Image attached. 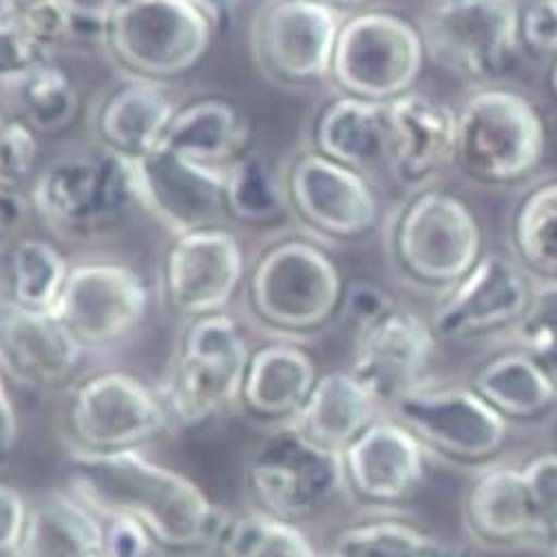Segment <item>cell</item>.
<instances>
[{"instance_id": "obj_9", "label": "cell", "mask_w": 557, "mask_h": 557, "mask_svg": "<svg viewBox=\"0 0 557 557\" xmlns=\"http://www.w3.org/2000/svg\"><path fill=\"white\" fill-rule=\"evenodd\" d=\"M255 511L299 524L345 494L341 451L308 438L295 423L268 428L246 460Z\"/></svg>"}, {"instance_id": "obj_20", "label": "cell", "mask_w": 557, "mask_h": 557, "mask_svg": "<svg viewBox=\"0 0 557 557\" xmlns=\"http://www.w3.org/2000/svg\"><path fill=\"white\" fill-rule=\"evenodd\" d=\"M85 345L53 312L0 308V374L27 392H55L74 385L85 361Z\"/></svg>"}, {"instance_id": "obj_26", "label": "cell", "mask_w": 557, "mask_h": 557, "mask_svg": "<svg viewBox=\"0 0 557 557\" xmlns=\"http://www.w3.org/2000/svg\"><path fill=\"white\" fill-rule=\"evenodd\" d=\"M107 548V520L72 492L29 500L18 557H98Z\"/></svg>"}, {"instance_id": "obj_39", "label": "cell", "mask_w": 557, "mask_h": 557, "mask_svg": "<svg viewBox=\"0 0 557 557\" xmlns=\"http://www.w3.org/2000/svg\"><path fill=\"white\" fill-rule=\"evenodd\" d=\"M47 58H51L49 51L0 16V85L14 87Z\"/></svg>"}, {"instance_id": "obj_18", "label": "cell", "mask_w": 557, "mask_h": 557, "mask_svg": "<svg viewBox=\"0 0 557 557\" xmlns=\"http://www.w3.org/2000/svg\"><path fill=\"white\" fill-rule=\"evenodd\" d=\"M139 206L173 237L226 226L224 169L206 166L169 149L135 160Z\"/></svg>"}, {"instance_id": "obj_28", "label": "cell", "mask_w": 557, "mask_h": 557, "mask_svg": "<svg viewBox=\"0 0 557 557\" xmlns=\"http://www.w3.org/2000/svg\"><path fill=\"white\" fill-rule=\"evenodd\" d=\"M381 405L350 370L330 372L319 376L295 425L314 443L343 454L381 418Z\"/></svg>"}, {"instance_id": "obj_30", "label": "cell", "mask_w": 557, "mask_h": 557, "mask_svg": "<svg viewBox=\"0 0 557 557\" xmlns=\"http://www.w3.org/2000/svg\"><path fill=\"white\" fill-rule=\"evenodd\" d=\"M107 8L81 0H0V16L53 53L64 45L104 47Z\"/></svg>"}, {"instance_id": "obj_47", "label": "cell", "mask_w": 557, "mask_h": 557, "mask_svg": "<svg viewBox=\"0 0 557 557\" xmlns=\"http://www.w3.org/2000/svg\"><path fill=\"white\" fill-rule=\"evenodd\" d=\"M524 350L537 359V363L544 368V372L548 374L550 383L557 389V341H544L533 347H524Z\"/></svg>"}, {"instance_id": "obj_27", "label": "cell", "mask_w": 557, "mask_h": 557, "mask_svg": "<svg viewBox=\"0 0 557 557\" xmlns=\"http://www.w3.org/2000/svg\"><path fill=\"white\" fill-rule=\"evenodd\" d=\"M162 149L193 162L226 169L248 151V122L226 98H199L177 109Z\"/></svg>"}, {"instance_id": "obj_22", "label": "cell", "mask_w": 557, "mask_h": 557, "mask_svg": "<svg viewBox=\"0 0 557 557\" xmlns=\"http://www.w3.org/2000/svg\"><path fill=\"white\" fill-rule=\"evenodd\" d=\"M458 111L443 100L409 91L387 102L385 166L411 190L432 186L456 160Z\"/></svg>"}, {"instance_id": "obj_25", "label": "cell", "mask_w": 557, "mask_h": 557, "mask_svg": "<svg viewBox=\"0 0 557 557\" xmlns=\"http://www.w3.org/2000/svg\"><path fill=\"white\" fill-rule=\"evenodd\" d=\"M312 149L368 175L385 164L387 104L343 94L334 96L314 117Z\"/></svg>"}, {"instance_id": "obj_15", "label": "cell", "mask_w": 557, "mask_h": 557, "mask_svg": "<svg viewBox=\"0 0 557 557\" xmlns=\"http://www.w3.org/2000/svg\"><path fill=\"white\" fill-rule=\"evenodd\" d=\"M286 188L290 213L321 242H361L379 228L381 203L368 175L312 147L293 158Z\"/></svg>"}, {"instance_id": "obj_8", "label": "cell", "mask_w": 557, "mask_h": 557, "mask_svg": "<svg viewBox=\"0 0 557 557\" xmlns=\"http://www.w3.org/2000/svg\"><path fill=\"white\" fill-rule=\"evenodd\" d=\"M421 34L428 58L478 89L505 83L527 49L518 0H436Z\"/></svg>"}, {"instance_id": "obj_29", "label": "cell", "mask_w": 557, "mask_h": 557, "mask_svg": "<svg viewBox=\"0 0 557 557\" xmlns=\"http://www.w3.org/2000/svg\"><path fill=\"white\" fill-rule=\"evenodd\" d=\"M469 385L507 421H537L557 407L555 385L520 345L480 363Z\"/></svg>"}, {"instance_id": "obj_21", "label": "cell", "mask_w": 557, "mask_h": 557, "mask_svg": "<svg viewBox=\"0 0 557 557\" xmlns=\"http://www.w3.org/2000/svg\"><path fill=\"white\" fill-rule=\"evenodd\" d=\"M425 447L392 416H381L347 447L343 458L345 494L368 507L409 500L425 478Z\"/></svg>"}, {"instance_id": "obj_14", "label": "cell", "mask_w": 557, "mask_h": 557, "mask_svg": "<svg viewBox=\"0 0 557 557\" xmlns=\"http://www.w3.org/2000/svg\"><path fill=\"white\" fill-rule=\"evenodd\" d=\"M149 304V286L135 268L120 261H83L69 268L51 312L89 352L131 338L145 323Z\"/></svg>"}, {"instance_id": "obj_7", "label": "cell", "mask_w": 557, "mask_h": 557, "mask_svg": "<svg viewBox=\"0 0 557 557\" xmlns=\"http://www.w3.org/2000/svg\"><path fill=\"white\" fill-rule=\"evenodd\" d=\"M252 350L228 314L186 321L175 361L158 387L173 428H199L237 407Z\"/></svg>"}, {"instance_id": "obj_23", "label": "cell", "mask_w": 557, "mask_h": 557, "mask_svg": "<svg viewBox=\"0 0 557 557\" xmlns=\"http://www.w3.org/2000/svg\"><path fill=\"white\" fill-rule=\"evenodd\" d=\"M319 376L310 355L293 341L257 347L246 368L237 409L265 430L295 423Z\"/></svg>"}, {"instance_id": "obj_31", "label": "cell", "mask_w": 557, "mask_h": 557, "mask_svg": "<svg viewBox=\"0 0 557 557\" xmlns=\"http://www.w3.org/2000/svg\"><path fill=\"white\" fill-rule=\"evenodd\" d=\"M64 255L45 237L14 239L8 250L5 301L23 310L51 312L69 276Z\"/></svg>"}, {"instance_id": "obj_34", "label": "cell", "mask_w": 557, "mask_h": 557, "mask_svg": "<svg viewBox=\"0 0 557 557\" xmlns=\"http://www.w3.org/2000/svg\"><path fill=\"white\" fill-rule=\"evenodd\" d=\"M224 177L231 218L248 224H263L290 211L286 171L276 169L263 153L246 151L224 169Z\"/></svg>"}, {"instance_id": "obj_13", "label": "cell", "mask_w": 557, "mask_h": 557, "mask_svg": "<svg viewBox=\"0 0 557 557\" xmlns=\"http://www.w3.org/2000/svg\"><path fill=\"white\" fill-rule=\"evenodd\" d=\"M345 16L317 0H268L252 23V55L274 85L306 89L330 81Z\"/></svg>"}, {"instance_id": "obj_4", "label": "cell", "mask_w": 557, "mask_h": 557, "mask_svg": "<svg viewBox=\"0 0 557 557\" xmlns=\"http://www.w3.org/2000/svg\"><path fill=\"white\" fill-rule=\"evenodd\" d=\"M458 111L456 160L475 184L509 188L529 182L546 156L542 111L520 91L494 85L475 89Z\"/></svg>"}, {"instance_id": "obj_38", "label": "cell", "mask_w": 557, "mask_h": 557, "mask_svg": "<svg viewBox=\"0 0 557 557\" xmlns=\"http://www.w3.org/2000/svg\"><path fill=\"white\" fill-rule=\"evenodd\" d=\"M40 162V133L18 113H0V186L25 190L34 184Z\"/></svg>"}, {"instance_id": "obj_17", "label": "cell", "mask_w": 557, "mask_h": 557, "mask_svg": "<svg viewBox=\"0 0 557 557\" xmlns=\"http://www.w3.org/2000/svg\"><path fill=\"white\" fill-rule=\"evenodd\" d=\"M248 263L239 237L213 226L173 237L164 257V297L184 321L220 314L246 286Z\"/></svg>"}, {"instance_id": "obj_40", "label": "cell", "mask_w": 557, "mask_h": 557, "mask_svg": "<svg viewBox=\"0 0 557 557\" xmlns=\"http://www.w3.org/2000/svg\"><path fill=\"white\" fill-rule=\"evenodd\" d=\"M513 332L520 347L557 341V282H540L533 286L531 306Z\"/></svg>"}, {"instance_id": "obj_50", "label": "cell", "mask_w": 557, "mask_h": 557, "mask_svg": "<svg viewBox=\"0 0 557 557\" xmlns=\"http://www.w3.org/2000/svg\"><path fill=\"white\" fill-rule=\"evenodd\" d=\"M3 304H5V288L0 286V308H3Z\"/></svg>"}, {"instance_id": "obj_1", "label": "cell", "mask_w": 557, "mask_h": 557, "mask_svg": "<svg viewBox=\"0 0 557 557\" xmlns=\"http://www.w3.org/2000/svg\"><path fill=\"white\" fill-rule=\"evenodd\" d=\"M69 492L102 520L135 524L158 557H213L231 513L197 482L143 451L69 454Z\"/></svg>"}, {"instance_id": "obj_46", "label": "cell", "mask_w": 557, "mask_h": 557, "mask_svg": "<svg viewBox=\"0 0 557 557\" xmlns=\"http://www.w3.org/2000/svg\"><path fill=\"white\" fill-rule=\"evenodd\" d=\"M193 3L211 18V23L215 25V29H222V27H228L237 12L242 10L244 0H193Z\"/></svg>"}, {"instance_id": "obj_3", "label": "cell", "mask_w": 557, "mask_h": 557, "mask_svg": "<svg viewBox=\"0 0 557 557\" xmlns=\"http://www.w3.org/2000/svg\"><path fill=\"white\" fill-rule=\"evenodd\" d=\"M29 201L58 237H102L139 206L135 160L100 145L94 151L55 158L38 171Z\"/></svg>"}, {"instance_id": "obj_24", "label": "cell", "mask_w": 557, "mask_h": 557, "mask_svg": "<svg viewBox=\"0 0 557 557\" xmlns=\"http://www.w3.org/2000/svg\"><path fill=\"white\" fill-rule=\"evenodd\" d=\"M177 109L166 85L126 76L96 109L98 145L131 160L145 158L162 147Z\"/></svg>"}, {"instance_id": "obj_11", "label": "cell", "mask_w": 557, "mask_h": 557, "mask_svg": "<svg viewBox=\"0 0 557 557\" xmlns=\"http://www.w3.org/2000/svg\"><path fill=\"white\" fill-rule=\"evenodd\" d=\"M64 421L72 451L94 456L139 451L173 430L160 389L117 370L78 381L69 396Z\"/></svg>"}, {"instance_id": "obj_37", "label": "cell", "mask_w": 557, "mask_h": 557, "mask_svg": "<svg viewBox=\"0 0 557 557\" xmlns=\"http://www.w3.org/2000/svg\"><path fill=\"white\" fill-rule=\"evenodd\" d=\"M518 507L527 544L557 546V451L518 467Z\"/></svg>"}, {"instance_id": "obj_45", "label": "cell", "mask_w": 557, "mask_h": 557, "mask_svg": "<svg viewBox=\"0 0 557 557\" xmlns=\"http://www.w3.org/2000/svg\"><path fill=\"white\" fill-rule=\"evenodd\" d=\"M21 441V421L18 411L10 394L8 379L0 374V465L8 462Z\"/></svg>"}, {"instance_id": "obj_49", "label": "cell", "mask_w": 557, "mask_h": 557, "mask_svg": "<svg viewBox=\"0 0 557 557\" xmlns=\"http://www.w3.org/2000/svg\"><path fill=\"white\" fill-rule=\"evenodd\" d=\"M548 91H550V96L557 102V55H555V60H553V64L548 69Z\"/></svg>"}, {"instance_id": "obj_44", "label": "cell", "mask_w": 557, "mask_h": 557, "mask_svg": "<svg viewBox=\"0 0 557 557\" xmlns=\"http://www.w3.org/2000/svg\"><path fill=\"white\" fill-rule=\"evenodd\" d=\"M32 201L25 190L0 186V246L10 244L25 228Z\"/></svg>"}, {"instance_id": "obj_36", "label": "cell", "mask_w": 557, "mask_h": 557, "mask_svg": "<svg viewBox=\"0 0 557 557\" xmlns=\"http://www.w3.org/2000/svg\"><path fill=\"white\" fill-rule=\"evenodd\" d=\"M218 557H325L299 524L250 511L233 516Z\"/></svg>"}, {"instance_id": "obj_32", "label": "cell", "mask_w": 557, "mask_h": 557, "mask_svg": "<svg viewBox=\"0 0 557 557\" xmlns=\"http://www.w3.org/2000/svg\"><path fill=\"white\" fill-rule=\"evenodd\" d=\"M511 248L518 263L540 282H557V180L522 193L511 218Z\"/></svg>"}, {"instance_id": "obj_2", "label": "cell", "mask_w": 557, "mask_h": 557, "mask_svg": "<svg viewBox=\"0 0 557 557\" xmlns=\"http://www.w3.org/2000/svg\"><path fill=\"white\" fill-rule=\"evenodd\" d=\"M345 278L321 239L284 235L270 242L246 276L255 323L282 341L325 330L343 308Z\"/></svg>"}, {"instance_id": "obj_19", "label": "cell", "mask_w": 557, "mask_h": 557, "mask_svg": "<svg viewBox=\"0 0 557 557\" xmlns=\"http://www.w3.org/2000/svg\"><path fill=\"white\" fill-rule=\"evenodd\" d=\"M436 341L430 321L394 304L379 319L357 330L350 372L387 411L396 398L425 381Z\"/></svg>"}, {"instance_id": "obj_43", "label": "cell", "mask_w": 557, "mask_h": 557, "mask_svg": "<svg viewBox=\"0 0 557 557\" xmlns=\"http://www.w3.org/2000/svg\"><path fill=\"white\" fill-rule=\"evenodd\" d=\"M396 301L370 282H350L345 286L341 314L355 325V330L372 323L387 312Z\"/></svg>"}, {"instance_id": "obj_33", "label": "cell", "mask_w": 557, "mask_h": 557, "mask_svg": "<svg viewBox=\"0 0 557 557\" xmlns=\"http://www.w3.org/2000/svg\"><path fill=\"white\" fill-rule=\"evenodd\" d=\"M325 557H467L434 533L403 520H370L343 527Z\"/></svg>"}, {"instance_id": "obj_48", "label": "cell", "mask_w": 557, "mask_h": 557, "mask_svg": "<svg viewBox=\"0 0 557 557\" xmlns=\"http://www.w3.org/2000/svg\"><path fill=\"white\" fill-rule=\"evenodd\" d=\"M317 3H323V5L345 14L347 10H361V8H366L370 0H317Z\"/></svg>"}, {"instance_id": "obj_12", "label": "cell", "mask_w": 557, "mask_h": 557, "mask_svg": "<svg viewBox=\"0 0 557 557\" xmlns=\"http://www.w3.org/2000/svg\"><path fill=\"white\" fill-rule=\"evenodd\" d=\"M387 413L425 449L456 462L482 465L498 456L509 438V421L471 385L428 383L396 398Z\"/></svg>"}, {"instance_id": "obj_6", "label": "cell", "mask_w": 557, "mask_h": 557, "mask_svg": "<svg viewBox=\"0 0 557 557\" xmlns=\"http://www.w3.org/2000/svg\"><path fill=\"white\" fill-rule=\"evenodd\" d=\"M104 47L128 78L166 85L197 69L215 25L193 0H109Z\"/></svg>"}, {"instance_id": "obj_10", "label": "cell", "mask_w": 557, "mask_h": 557, "mask_svg": "<svg viewBox=\"0 0 557 557\" xmlns=\"http://www.w3.org/2000/svg\"><path fill=\"white\" fill-rule=\"evenodd\" d=\"M425 60L421 27L394 12L361 10L341 25L330 81L343 96L387 104L416 91Z\"/></svg>"}, {"instance_id": "obj_42", "label": "cell", "mask_w": 557, "mask_h": 557, "mask_svg": "<svg viewBox=\"0 0 557 557\" xmlns=\"http://www.w3.org/2000/svg\"><path fill=\"white\" fill-rule=\"evenodd\" d=\"M522 40L527 49L557 55V0H533L522 10Z\"/></svg>"}, {"instance_id": "obj_52", "label": "cell", "mask_w": 557, "mask_h": 557, "mask_svg": "<svg viewBox=\"0 0 557 557\" xmlns=\"http://www.w3.org/2000/svg\"><path fill=\"white\" fill-rule=\"evenodd\" d=\"M555 441H557V428H555ZM557 451V449H555Z\"/></svg>"}, {"instance_id": "obj_35", "label": "cell", "mask_w": 557, "mask_h": 557, "mask_svg": "<svg viewBox=\"0 0 557 557\" xmlns=\"http://www.w3.org/2000/svg\"><path fill=\"white\" fill-rule=\"evenodd\" d=\"M12 89L16 91L18 115L40 135L69 128L81 113L78 83L53 55L36 64Z\"/></svg>"}, {"instance_id": "obj_5", "label": "cell", "mask_w": 557, "mask_h": 557, "mask_svg": "<svg viewBox=\"0 0 557 557\" xmlns=\"http://www.w3.org/2000/svg\"><path fill=\"white\" fill-rule=\"evenodd\" d=\"M396 270L411 284L445 293L484 255V233L460 195L416 188L396 211L389 231Z\"/></svg>"}, {"instance_id": "obj_51", "label": "cell", "mask_w": 557, "mask_h": 557, "mask_svg": "<svg viewBox=\"0 0 557 557\" xmlns=\"http://www.w3.org/2000/svg\"><path fill=\"white\" fill-rule=\"evenodd\" d=\"M98 557H117V555H113L109 548H104V550H102Z\"/></svg>"}, {"instance_id": "obj_41", "label": "cell", "mask_w": 557, "mask_h": 557, "mask_svg": "<svg viewBox=\"0 0 557 557\" xmlns=\"http://www.w3.org/2000/svg\"><path fill=\"white\" fill-rule=\"evenodd\" d=\"M29 500L12 484L0 482V557H18Z\"/></svg>"}, {"instance_id": "obj_16", "label": "cell", "mask_w": 557, "mask_h": 557, "mask_svg": "<svg viewBox=\"0 0 557 557\" xmlns=\"http://www.w3.org/2000/svg\"><path fill=\"white\" fill-rule=\"evenodd\" d=\"M531 274L498 250H490L438 295L430 325L438 341L462 343L516 330L533 299Z\"/></svg>"}]
</instances>
